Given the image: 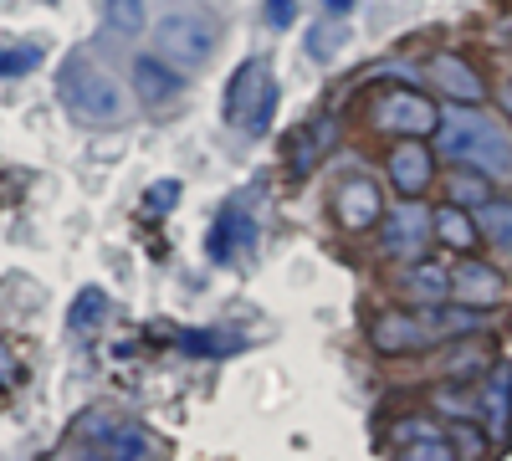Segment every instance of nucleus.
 Listing matches in <instances>:
<instances>
[{
    "label": "nucleus",
    "instance_id": "obj_11",
    "mask_svg": "<svg viewBox=\"0 0 512 461\" xmlns=\"http://www.w3.org/2000/svg\"><path fill=\"white\" fill-rule=\"evenodd\" d=\"M333 139H338V123H333V118H313V123H303L297 134H287V149H282L287 175H292V180L313 175V170H318V159L333 149Z\"/></svg>",
    "mask_w": 512,
    "mask_h": 461
},
{
    "label": "nucleus",
    "instance_id": "obj_5",
    "mask_svg": "<svg viewBox=\"0 0 512 461\" xmlns=\"http://www.w3.org/2000/svg\"><path fill=\"white\" fill-rule=\"evenodd\" d=\"M441 149H446V159L477 164L482 175H512V144L492 129V123H477V118H451V129L441 134Z\"/></svg>",
    "mask_w": 512,
    "mask_h": 461
},
{
    "label": "nucleus",
    "instance_id": "obj_14",
    "mask_svg": "<svg viewBox=\"0 0 512 461\" xmlns=\"http://www.w3.org/2000/svg\"><path fill=\"white\" fill-rule=\"evenodd\" d=\"M134 93L144 103H169L185 93V72L169 67L164 57H134Z\"/></svg>",
    "mask_w": 512,
    "mask_h": 461
},
{
    "label": "nucleus",
    "instance_id": "obj_26",
    "mask_svg": "<svg viewBox=\"0 0 512 461\" xmlns=\"http://www.w3.org/2000/svg\"><path fill=\"white\" fill-rule=\"evenodd\" d=\"M175 200H180V185H175V180H159V185L144 190V205H149V211H169Z\"/></svg>",
    "mask_w": 512,
    "mask_h": 461
},
{
    "label": "nucleus",
    "instance_id": "obj_6",
    "mask_svg": "<svg viewBox=\"0 0 512 461\" xmlns=\"http://www.w3.org/2000/svg\"><path fill=\"white\" fill-rule=\"evenodd\" d=\"M369 344L374 354L384 359H400V354H420V349H431L436 344V333L425 318H410L405 308H384L369 318Z\"/></svg>",
    "mask_w": 512,
    "mask_h": 461
},
{
    "label": "nucleus",
    "instance_id": "obj_24",
    "mask_svg": "<svg viewBox=\"0 0 512 461\" xmlns=\"http://www.w3.org/2000/svg\"><path fill=\"white\" fill-rule=\"evenodd\" d=\"M103 313H108V292H103V287H82L77 303H72V313H67V323H72V328H93Z\"/></svg>",
    "mask_w": 512,
    "mask_h": 461
},
{
    "label": "nucleus",
    "instance_id": "obj_4",
    "mask_svg": "<svg viewBox=\"0 0 512 461\" xmlns=\"http://www.w3.org/2000/svg\"><path fill=\"white\" fill-rule=\"evenodd\" d=\"M369 129H374V134H395V139H425V134L441 129V108L425 98V93L384 88V93L369 103Z\"/></svg>",
    "mask_w": 512,
    "mask_h": 461
},
{
    "label": "nucleus",
    "instance_id": "obj_22",
    "mask_svg": "<svg viewBox=\"0 0 512 461\" xmlns=\"http://www.w3.org/2000/svg\"><path fill=\"white\" fill-rule=\"evenodd\" d=\"M338 47H349V26H344V21H318V26L308 31V57H313V62L338 57Z\"/></svg>",
    "mask_w": 512,
    "mask_h": 461
},
{
    "label": "nucleus",
    "instance_id": "obj_21",
    "mask_svg": "<svg viewBox=\"0 0 512 461\" xmlns=\"http://www.w3.org/2000/svg\"><path fill=\"white\" fill-rule=\"evenodd\" d=\"M482 236L492 241V246H502V251H512V200H487L482 205Z\"/></svg>",
    "mask_w": 512,
    "mask_h": 461
},
{
    "label": "nucleus",
    "instance_id": "obj_19",
    "mask_svg": "<svg viewBox=\"0 0 512 461\" xmlns=\"http://www.w3.org/2000/svg\"><path fill=\"white\" fill-rule=\"evenodd\" d=\"M159 451H164V446H159L149 431H139L134 421H118L98 456H123V461H134V456H159Z\"/></svg>",
    "mask_w": 512,
    "mask_h": 461
},
{
    "label": "nucleus",
    "instance_id": "obj_12",
    "mask_svg": "<svg viewBox=\"0 0 512 461\" xmlns=\"http://www.w3.org/2000/svg\"><path fill=\"white\" fill-rule=\"evenodd\" d=\"M251 241H256V226H251V216L241 211V205H226V211L210 221V231H205V257L210 262H236V257H246L251 251Z\"/></svg>",
    "mask_w": 512,
    "mask_h": 461
},
{
    "label": "nucleus",
    "instance_id": "obj_20",
    "mask_svg": "<svg viewBox=\"0 0 512 461\" xmlns=\"http://www.w3.org/2000/svg\"><path fill=\"white\" fill-rule=\"evenodd\" d=\"M405 287L415 292L420 303H451V272H436V267H425V262H410Z\"/></svg>",
    "mask_w": 512,
    "mask_h": 461
},
{
    "label": "nucleus",
    "instance_id": "obj_13",
    "mask_svg": "<svg viewBox=\"0 0 512 461\" xmlns=\"http://www.w3.org/2000/svg\"><path fill=\"white\" fill-rule=\"evenodd\" d=\"M425 77L436 82V93H451L456 103H482L487 98V82L466 67L456 52H436L431 62H425Z\"/></svg>",
    "mask_w": 512,
    "mask_h": 461
},
{
    "label": "nucleus",
    "instance_id": "obj_8",
    "mask_svg": "<svg viewBox=\"0 0 512 461\" xmlns=\"http://www.w3.org/2000/svg\"><path fill=\"white\" fill-rule=\"evenodd\" d=\"M431 236H436V211H420V205L405 200V211L384 216V251L400 257V262H420Z\"/></svg>",
    "mask_w": 512,
    "mask_h": 461
},
{
    "label": "nucleus",
    "instance_id": "obj_10",
    "mask_svg": "<svg viewBox=\"0 0 512 461\" xmlns=\"http://www.w3.org/2000/svg\"><path fill=\"white\" fill-rule=\"evenodd\" d=\"M384 170H390V185H395L405 200H415V195L431 190L436 159H431V149H425V139H400V144L390 149V159H384Z\"/></svg>",
    "mask_w": 512,
    "mask_h": 461
},
{
    "label": "nucleus",
    "instance_id": "obj_25",
    "mask_svg": "<svg viewBox=\"0 0 512 461\" xmlns=\"http://www.w3.org/2000/svg\"><path fill=\"white\" fill-rule=\"evenodd\" d=\"M41 62V47H6L0 52V77H21Z\"/></svg>",
    "mask_w": 512,
    "mask_h": 461
},
{
    "label": "nucleus",
    "instance_id": "obj_2",
    "mask_svg": "<svg viewBox=\"0 0 512 461\" xmlns=\"http://www.w3.org/2000/svg\"><path fill=\"white\" fill-rule=\"evenodd\" d=\"M277 113V77L267 57H251L226 82V123L241 134H267Z\"/></svg>",
    "mask_w": 512,
    "mask_h": 461
},
{
    "label": "nucleus",
    "instance_id": "obj_9",
    "mask_svg": "<svg viewBox=\"0 0 512 461\" xmlns=\"http://www.w3.org/2000/svg\"><path fill=\"white\" fill-rule=\"evenodd\" d=\"M502 298H507L502 272H492L487 262H477V257L461 251V262L451 267V303H461V308H497Z\"/></svg>",
    "mask_w": 512,
    "mask_h": 461
},
{
    "label": "nucleus",
    "instance_id": "obj_23",
    "mask_svg": "<svg viewBox=\"0 0 512 461\" xmlns=\"http://www.w3.org/2000/svg\"><path fill=\"white\" fill-rule=\"evenodd\" d=\"M103 16H108V26L113 31H123V36H134V31H144V0H103Z\"/></svg>",
    "mask_w": 512,
    "mask_h": 461
},
{
    "label": "nucleus",
    "instance_id": "obj_29",
    "mask_svg": "<svg viewBox=\"0 0 512 461\" xmlns=\"http://www.w3.org/2000/svg\"><path fill=\"white\" fill-rule=\"evenodd\" d=\"M487 190H482V180H461L456 185V200H482Z\"/></svg>",
    "mask_w": 512,
    "mask_h": 461
},
{
    "label": "nucleus",
    "instance_id": "obj_1",
    "mask_svg": "<svg viewBox=\"0 0 512 461\" xmlns=\"http://www.w3.org/2000/svg\"><path fill=\"white\" fill-rule=\"evenodd\" d=\"M57 98L77 123H123L128 118V93L123 82L108 77L98 62L88 57H67L57 72Z\"/></svg>",
    "mask_w": 512,
    "mask_h": 461
},
{
    "label": "nucleus",
    "instance_id": "obj_28",
    "mask_svg": "<svg viewBox=\"0 0 512 461\" xmlns=\"http://www.w3.org/2000/svg\"><path fill=\"white\" fill-rule=\"evenodd\" d=\"M16 380H21V359L11 354V344H6V339H0V390H11Z\"/></svg>",
    "mask_w": 512,
    "mask_h": 461
},
{
    "label": "nucleus",
    "instance_id": "obj_17",
    "mask_svg": "<svg viewBox=\"0 0 512 461\" xmlns=\"http://www.w3.org/2000/svg\"><path fill=\"white\" fill-rule=\"evenodd\" d=\"M487 426L497 446H512V364L497 369V380L487 385Z\"/></svg>",
    "mask_w": 512,
    "mask_h": 461
},
{
    "label": "nucleus",
    "instance_id": "obj_30",
    "mask_svg": "<svg viewBox=\"0 0 512 461\" xmlns=\"http://www.w3.org/2000/svg\"><path fill=\"white\" fill-rule=\"evenodd\" d=\"M323 6H328V11H333V16H344V11H349V6H354V0H323Z\"/></svg>",
    "mask_w": 512,
    "mask_h": 461
},
{
    "label": "nucleus",
    "instance_id": "obj_18",
    "mask_svg": "<svg viewBox=\"0 0 512 461\" xmlns=\"http://www.w3.org/2000/svg\"><path fill=\"white\" fill-rule=\"evenodd\" d=\"M477 236H482V226L466 216L461 205H441V211H436V241H446L451 251H472Z\"/></svg>",
    "mask_w": 512,
    "mask_h": 461
},
{
    "label": "nucleus",
    "instance_id": "obj_3",
    "mask_svg": "<svg viewBox=\"0 0 512 461\" xmlns=\"http://www.w3.org/2000/svg\"><path fill=\"white\" fill-rule=\"evenodd\" d=\"M154 47L169 67L180 72H195L216 57V21L200 16V11H169L159 26H154Z\"/></svg>",
    "mask_w": 512,
    "mask_h": 461
},
{
    "label": "nucleus",
    "instance_id": "obj_16",
    "mask_svg": "<svg viewBox=\"0 0 512 461\" xmlns=\"http://www.w3.org/2000/svg\"><path fill=\"white\" fill-rule=\"evenodd\" d=\"M390 451H400L405 461H456V446L446 436H436L431 426H405L400 436H390Z\"/></svg>",
    "mask_w": 512,
    "mask_h": 461
},
{
    "label": "nucleus",
    "instance_id": "obj_7",
    "mask_svg": "<svg viewBox=\"0 0 512 461\" xmlns=\"http://www.w3.org/2000/svg\"><path fill=\"white\" fill-rule=\"evenodd\" d=\"M333 221L344 226V231H374L384 221V195L369 175H344L333 185Z\"/></svg>",
    "mask_w": 512,
    "mask_h": 461
},
{
    "label": "nucleus",
    "instance_id": "obj_27",
    "mask_svg": "<svg viewBox=\"0 0 512 461\" xmlns=\"http://www.w3.org/2000/svg\"><path fill=\"white\" fill-rule=\"evenodd\" d=\"M292 21H297V0H267V26L287 31Z\"/></svg>",
    "mask_w": 512,
    "mask_h": 461
},
{
    "label": "nucleus",
    "instance_id": "obj_31",
    "mask_svg": "<svg viewBox=\"0 0 512 461\" xmlns=\"http://www.w3.org/2000/svg\"><path fill=\"white\" fill-rule=\"evenodd\" d=\"M497 98H502V108L512 113V82H502V93H497Z\"/></svg>",
    "mask_w": 512,
    "mask_h": 461
},
{
    "label": "nucleus",
    "instance_id": "obj_15",
    "mask_svg": "<svg viewBox=\"0 0 512 461\" xmlns=\"http://www.w3.org/2000/svg\"><path fill=\"white\" fill-rule=\"evenodd\" d=\"M175 349L195 354V359H231L246 349V333L231 328H175Z\"/></svg>",
    "mask_w": 512,
    "mask_h": 461
}]
</instances>
